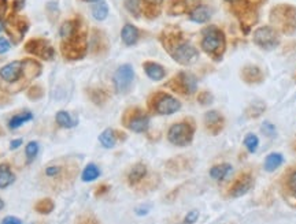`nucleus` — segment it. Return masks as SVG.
Here are the masks:
<instances>
[{"instance_id": "1", "label": "nucleus", "mask_w": 296, "mask_h": 224, "mask_svg": "<svg viewBox=\"0 0 296 224\" xmlns=\"http://www.w3.org/2000/svg\"><path fill=\"white\" fill-rule=\"evenodd\" d=\"M80 163L74 158H58L47 163L39 175V184L44 192L61 194L67 192L76 182Z\"/></svg>"}, {"instance_id": "2", "label": "nucleus", "mask_w": 296, "mask_h": 224, "mask_svg": "<svg viewBox=\"0 0 296 224\" xmlns=\"http://www.w3.org/2000/svg\"><path fill=\"white\" fill-rule=\"evenodd\" d=\"M159 40L169 55L183 66L194 64L199 59V51L183 34L179 28H168L161 34Z\"/></svg>"}, {"instance_id": "3", "label": "nucleus", "mask_w": 296, "mask_h": 224, "mask_svg": "<svg viewBox=\"0 0 296 224\" xmlns=\"http://www.w3.org/2000/svg\"><path fill=\"white\" fill-rule=\"evenodd\" d=\"M62 54L70 60L81 59L87 54V26L80 18L66 20L61 28Z\"/></svg>"}, {"instance_id": "4", "label": "nucleus", "mask_w": 296, "mask_h": 224, "mask_svg": "<svg viewBox=\"0 0 296 224\" xmlns=\"http://www.w3.org/2000/svg\"><path fill=\"white\" fill-rule=\"evenodd\" d=\"M200 46L215 62L222 60L226 51V36L218 26L209 25L202 30Z\"/></svg>"}, {"instance_id": "5", "label": "nucleus", "mask_w": 296, "mask_h": 224, "mask_svg": "<svg viewBox=\"0 0 296 224\" xmlns=\"http://www.w3.org/2000/svg\"><path fill=\"white\" fill-rule=\"evenodd\" d=\"M270 24L277 32L293 34L296 32V7L291 4L274 6L270 11Z\"/></svg>"}, {"instance_id": "6", "label": "nucleus", "mask_w": 296, "mask_h": 224, "mask_svg": "<svg viewBox=\"0 0 296 224\" xmlns=\"http://www.w3.org/2000/svg\"><path fill=\"white\" fill-rule=\"evenodd\" d=\"M147 110L153 115H173L181 110V102L168 92H154L147 98Z\"/></svg>"}, {"instance_id": "7", "label": "nucleus", "mask_w": 296, "mask_h": 224, "mask_svg": "<svg viewBox=\"0 0 296 224\" xmlns=\"http://www.w3.org/2000/svg\"><path fill=\"white\" fill-rule=\"evenodd\" d=\"M196 132V122L194 118H184L180 122L173 123L168 130V141L174 146L184 148L192 144Z\"/></svg>"}, {"instance_id": "8", "label": "nucleus", "mask_w": 296, "mask_h": 224, "mask_svg": "<svg viewBox=\"0 0 296 224\" xmlns=\"http://www.w3.org/2000/svg\"><path fill=\"white\" fill-rule=\"evenodd\" d=\"M121 123L133 132H145L150 128V114L140 107H129L123 111Z\"/></svg>"}, {"instance_id": "9", "label": "nucleus", "mask_w": 296, "mask_h": 224, "mask_svg": "<svg viewBox=\"0 0 296 224\" xmlns=\"http://www.w3.org/2000/svg\"><path fill=\"white\" fill-rule=\"evenodd\" d=\"M169 89H172L174 93H179L181 96L189 97L198 90V80L192 72H180L165 85Z\"/></svg>"}, {"instance_id": "10", "label": "nucleus", "mask_w": 296, "mask_h": 224, "mask_svg": "<svg viewBox=\"0 0 296 224\" xmlns=\"http://www.w3.org/2000/svg\"><path fill=\"white\" fill-rule=\"evenodd\" d=\"M252 41L262 50L271 51V50L277 48L278 44H280V33L270 25L260 26V28L254 30Z\"/></svg>"}, {"instance_id": "11", "label": "nucleus", "mask_w": 296, "mask_h": 224, "mask_svg": "<svg viewBox=\"0 0 296 224\" xmlns=\"http://www.w3.org/2000/svg\"><path fill=\"white\" fill-rule=\"evenodd\" d=\"M254 184H255V179H254V175L251 174V171H243L228 186V188H226V197H229V198L243 197V196H245L252 188Z\"/></svg>"}, {"instance_id": "12", "label": "nucleus", "mask_w": 296, "mask_h": 224, "mask_svg": "<svg viewBox=\"0 0 296 224\" xmlns=\"http://www.w3.org/2000/svg\"><path fill=\"white\" fill-rule=\"evenodd\" d=\"M134 81V70L130 64H122L117 68L112 76V84L115 92L119 94H125L130 90L132 84Z\"/></svg>"}, {"instance_id": "13", "label": "nucleus", "mask_w": 296, "mask_h": 224, "mask_svg": "<svg viewBox=\"0 0 296 224\" xmlns=\"http://www.w3.org/2000/svg\"><path fill=\"white\" fill-rule=\"evenodd\" d=\"M203 126L204 130L209 132L210 136L215 137L224 132L225 126H226V119H225L222 112L217 111V110H210L204 114Z\"/></svg>"}, {"instance_id": "14", "label": "nucleus", "mask_w": 296, "mask_h": 224, "mask_svg": "<svg viewBox=\"0 0 296 224\" xmlns=\"http://www.w3.org/2000/svg\"><path fill=\"white\" fill-rule=\"evenodd\" d=\"M28 29H29V22L25 16H13L9 18L7 24H6V30L14 42H20L25 36Z\"/></svg>"}, {"instance_id": "15", "label": "nucleus", "mask_w": 296, "mask_h": 224, "mask_svg": "<svg viewBox=\"0 0 296 224\" xmlns=\"http://www.w3.org/2000/svg\"><path fill=\"white\" fill-rule=\"evenodd\" d=\"M26 60H16L11 62L9 64L0 68V78L3 81L9 82V84H14V82L20 81L24 76V72L26 70Z\"/></svg>"}, {"instance_id": "16", "label": "nucleus", "mask_w": 296, "mask_h": 224, "mask_svg": "<svg viewBox=\"0 0 296 224\" xmlns=\"http://www.w3.org/2000/svg\"><path fill=\"white\" fill-rule=\"evenodd\" d=\"M25 50L26 52H29L32 55L39 56V58H43V59H47V60L52 59L54 55H55L51 44L47 40H44V38H33V40H31L26 44Z\"/></svg>"}, {"instance_id": "17", "label": "nucleus", "mask_w": 296, "mask_h": 224, "mask_svg": "<svg viewBox=\"0 0 296 224\" xmlns=\"http://www.w3.org/2000/svg\"><path fill=\"white\" fill-rule=\"evenodd\" d=\"M147 164L143 163V162H138V163L133 164L132 168L129 170L128 175H126V184L133 188H138L147 179Z\"/></svg>"}, {"instance_id": "18", "label": "nucleus", "mask_w": 296, "mask_h": 224, "mask_svg": "<svg viewBox=\"0 0 296 224\" xmlns=\"http://www.w3.org/2000/svg\"><path fill=\"white\" fill-rule=\"evenodd\" d=\"M125 140H126V134L123 132L114 130V128H106L99 136V142L102 144L103 148L107 149L114 148L117 145V142H121V141H125Z\"/></svg>"}, {"instance_id": "19", "label": "nucleus", "mask_w": 296, "mask_h": 224, "mask_svg": "<svg viewBox=\"0 0 296 224\" xmlns=\"http://www.w3.org/2000/svg\"><path fill=\"white\" fill-rule=\"evenodd\" d=\"M241 80L248 84V85H258L260 82L263 81V72L258 66H254V64H248V66H244L241 68Z\"/></svg>"}, {"instance_id": "20", "label": "nucleus", "mask_w": 296, "mask_h": 224, "mask_svg": "<svg viewBox=\"0 0 296 224\" xmlns=\"http://www.w3.org/2000/svg\"><path fill=\"white\" fill-rule=\"evenodd\" d=\"M143 68L148 78H151L153 81H162L166 76V70L164 66H161L159 63L147 60L143 63Z\"/></svg>"}, {"instance_id": "21", "label": "nucleus", "mask_w": 296, "mask_h": 224, "mask_svg": "<svg viewBox=\"0 0 296 224\" xmlns=\"http://www.w3.org/2000/svg\"><path fill=\"white\" fill-rule=\"evenodd\" d=\"M121 38H122L125 46H134V44H137L138 38H140V30L132 24H126L121 30Z\"/></svg>"}, {"instance_id": "22", "label": "nucleus", "mask_w": 296, "mask_h": 224, "mask_svg": "<svg viewBox=\"0 0 296 224\" xmlns=\"http://www.w3.org/2000/svg\"><path fill=\"white\" fill-rule=\"evenodd\" d=\"M143 4V12L148 20H154L161 14L164 0H141Z\"/></svg>"}, {"instance_id": "23", "label": "nucleus", "mask_w": 296, "mask_h": 224, "mask_svg": "<svg viewBox=\"0 0 296 224\" xmlns=\"http://www.w3.org/2000/svg\"><path fill=\"white\" fill-rule=\"evenodd\" d=\"M211 18V11L209 10L207 6H196L194 10L189 11V20L196 24H206Z\"/></svg>"}, {"instance_id": "24", "label": "nucleus", "mask_w": 296, "mask_h": 224, "mask_svg": "<svg viewBox=\"0 0 296 224\" xmlns=\"http://www.w3.org/2000/svg\"><path fill=\"white\" fill-rule=\"evenodd\" d=\"M210 176L214 179V180H224L229 176L232 174V166L229 163H221V164H215L213 167L210 168Z\"/></svg>"}, {"instance_id": "25", "label": "nucleus", "mask_w": 296, "mask_h": 224, "mask_svg": "<svg viewBox=\"0 0 296 224\" xmlns=\"http://www.w3.org/2000/svg\"><path fill=\"white\" fill-rule=\"evenodd\" d=\"M14 180H16V174L13 172L10 164H0V188H9L10 184H14Z\"/></svg>"}, {"instance_id": "26", "label": "nucleus", "mask_w": 296, "mask_h": 224, "mask_svg": "<svg viewBox=\"0 0 296 224\" xmlns=\"http://www.w3.org/2000/svg\"><path fill=\"white\" fill-rule=\"evenodd\" d=\"M282 163H284V158H282L281 153H269L265 158L263 168H265V171H267V172H273V171H276L277 168L280 167Z\"/></svg>"}, {"instance_id": "27", "label": "nucleus", "mask_w": 296, "mask_h": 224, "mask_svg": "<svg viewBox=\"0 0 296 224\" xmlns=\"http://www.w3.org/2000/svg\"><path fill=\"white\" fill-rule=\"evenodd\" d=\"M166 167H168V171L170 174H179L183 172V171H187L189 167V162L183 156H180V158H172L168 164H166Z\"/></svg>"}, {"instance_id": "28", "label": "nucleus", "mask_w": 296, "mask_h": 224, "mask_svg": "<svg viewBox=\"0 0 296 224\" xmlns=\"http://www.w3.org/2000/svg\"><path fill=\"white\" fill-rule=\"evenodd\" d=\"M282 188H284V192L288 194V197H291L296 201V170L285 175Z\"/></svg>"}, {"instance_id": "29", "label": "nucleus", "mask_w": 296, "mask_h": 224, "mask_svg": "<svg viewBox=\"0 0 296 224\" xmlns=\"http://www.w3.org/2000/svg\"><path fill=\"white\" fill-rule=\"evenodd\" d=\"M266 111V104L262 102H251L248 107L245 108V116L248 119H256L263 115V112Z\"/></svg>"}, {"instance_id": "30", "label": "nucleus", "mask_w": 296, "mask_h": 224, "mask_svg": "<svg viewBox=\"0 0 296 224\" xmlns=\"http://www.w3.org/2000/svg\"><path fill=\"white\" fill-rule=\"evenodd\" d=\"M56 123L63 128H72L77 124L76 119H73L72 115L67 111H59L55 116Z\"/></svg>"}, {"instance_id": "31", "label": "nucleus", "mask_w": 296, "mask_h": 224, "mask_svg": "<svg viewBox=\"0 0 296 224\" xmlns=\"http://www.w3.org/2000/svg\"><path fill=\"white\" fill-rule=\"evenodd\" d=\"M88 96L92 100L93 104H96V106H103V104H106L108 98H110V94H108L104 89H91V90L88 92Z\"/></svg>"}, {"instance_id": "32", "label": "nucleus", "mask_w": 296, "mask_h": 224, "mask_svg": "<svg viewBox=\"0 0 296 224\" xmlns=\"http://www.w3.org/2000/svg\"><path fill=\"white\" fill-rule=\"evenodd\" d=\"M99 175H100V170H99V167H97L96 164L89 163L85 166V168H84L81 179L84 182H93L95 179L99 178Z\"/></svg>"}, {"instance_id": "33", "label": "nucleus", "mask_w": 296, "mask_h": 224, "mask_svg": "<svg viewBox=\"0 0 296 224\" xmlns=\"http://www.w3.org/2000/svg\"><path fill=\"white\" fill-rule=\"evenodd\" d=\"M33 115H32V112L25 111V112H20V114H17L11 118L10 122H9V128H18L20 126H22L24 123H26L28 120H31Z\"/></svg>"}, {"instance_id": "34", "label": "nucleus", "mask_w": 296, "mask_h": 224, "mask_svg": "<svg viewBox=\"0 0 296 224\" xmlns=\"http://www.w3.org/2000/svg\"><path fill=\"white\" fill-rule=\"evenodd\" d=\"M54 208H55V202H54L51 198L39 200L36 204H35V206H33V209L36 210L37 214H51L52 210H54Z\"/></svg>"}, {"instance_id": "35", "label": "nucleus", "mask_w": 296, "mask_h": 224, "mask_svg": "<svg viewBox=\"0 0 296 224\" xmlns=\"http://www.w3.org/2000/svg\"><path fill=\"white\" fill-rule=\"evenodd\" d=\"M188 10V2L187 0H172L169 4L170 16H181Z\"/></svg>"}, {"instance_id": "36", "label": "nucleus", "mask_w": 296, "mask_h": 224, "mask_svg": "<svg viewBox=\"0 0 296 224\" xmlns=\"http://www.w3.org/2000/svg\"><path fill=\"white\" fill-rule=\"evenodd\" d=\"M92 16L95 20H104L108 16V6L104 2H97L92 7Z\"/></svg>"}, {"instance_id": "37", "label": "nucleus", "mask_w": 296, "mask_h": 224, "mask_svg": "<svg viewBox=\"0 0 296 224\" xmlns=\"http://www.w3.org/2000/svg\"><path fill=\"white\" fill-rule=\"evenodd\" d=\"M125 8L130 12V16L134 18H140L143 12V4L141 0H125Z\"/></svg>"}, {"instance_id": "38", "label": "nucleus", "mask_w": 296, "mask_h": 224, "mask_svg": "<svg viewBox=\"0 0 296 224\" xmlns=\"http://www.w3.org/2000/svg\"><path fill=\"white\" fill-rule=\"evenodd\" d=\"M244 146L245 149L248 150L250 153H255L256 150H258V146H259V138L256 137L255 134H252V132H250V134H247L244 138Z\"/></svg>"}, {"instance_id": "39", "label": "nucleus", "mask_w": 296, "mask_h": 224, "mask_svg": "<svg viewBox=\"0 0 296 224\" xmlns=\"http://www.w3.org/2000/svg\"><path fill=\"white\" fill-rule=\"evenodd\" d=\"M39 150H40V146H39V144H37L36 141H31V142L26 145L25 154H26V160H28V163H32V162L37 158Z\"/></svg>"}, {"instance_id": "40", "label": "nucleus", "mask_w": 296, "mask_h": 224, "mask_svg": "<svg viewBox=\"0 0 296 224\" xmlns=\"http://www.w3.org/2000/svg\"><path fill=\"white\" fill-rule=\"evenodd\" d=\"M76 224H102L100 220L97 219L96 214H93L92 212H85L81 214L76 219Z\"/></svg>"}, {"instance_id": "41", "label": "nucleus", "mask_w": 296, "mask_h": 224, "mask_svg": "<svg viewBox=\"0 0 296 224\" xmlns=\"http://www.w3.org/2000/svg\"><path fill=\"white\" fill-rule=\"evenodd\" d=\"M196 98H198V102H199L200 106H209V104H211L213 100H214V96H213L209 90H202V92L198 94Z\"/></svg>"}, {"instance_id": "42", "label": "nucleus", "mask_w": 296, "mask_h": 224, "mask_svg": "<svg viewBox=\"0 0 296 224\" xmlns=\"http://www.w3.org/2000/svg\"><path fill=\"white\" fill-rule=\"evenodd\" d=\"M262 132L267 136V137H274L276 136V126L270 122H265L262 124V128H260Z\"/></svg>"}, {"instance_id": "43", "label": "nucleus", "mask_w": 296, "mask_h": 224, "mask_svg": "<svg viewBox=\"0 0 296 224\" xmlns=\"http://www.w3.org/2000/svg\"><path fill=\"white\" fill-rule=\"evenodd\" d=\"M198 219H199V210L194 209V210H191V212L187 214V216H185L181 224H195Z\"/></svg>"}, {"instance_id": "44", "label": "nucleus", "mask_w": 296, "mask_h": 224, "mask_svg": "<svg viewBox=\"0 0 296 224\" xmlns=\"http://www.w3.org/2000/svg\"><path fill=\"white\" fill-rule=\"evenodd\" d=\"M110 192V186L107 184H99L96 188H95V197H103L104 194H107Z\"/></svg>"}, {"instance_id": "45", "label": "nucleus", "mask_w": 296, "mask_h": 224, "mask_svg": "<svg viewBox=\"0 0 296 224\" xmlns=\"http://www.w3.org/2000/svg\"><path fill=\"white\" fill-rule=\"evenodd\" d=\"M10 50V42L5 37H0V54H5Z\"/></svg>"}, {"instance_id": "46", "label": "nucleus", "mask_w": 296, "mask_h": 224, "mask_svg": "<svg viewBox=\"0 0 296 224\" xmlns=\"http://www.w3.org/2000/svg\"><path fill=\"white\" fill-rule=\"evenodd\" d=\"M2 224H22V220L16 218V216H7L3 219Z\"/></svg>"}, {"instance_id": "47", "label": "nucleus", "mask_w": 296, "mask_h": 224, "mask_svg": "<svg viewBox=\"0 0 296 224\" xmlns=\"http://www.w3.org/2000/svg\"><path fill=\"white\" fill-rule=\"evenodd\" d=\"M7 11V0H0V18L5 16Z\"/></svg>"}, {"instance_id": "48", "label": "nucleus", "mask_w": 296, "mask_h": 224, "mask_svg": "<svg viewBox=\"0 0 296 224\" xmlns=\"http://www.w3.org/2000/svg\"><path fill=\"white\" fill-rule=\"evenodd\" d=\"M21 144H22V138H18V140H14V141H11L10 149H11V150H14V149L20 148Z\"/></svg>"}, {"instance_id": "49", "label": "nucleus", "mask_w": 296, "mask_h": 224, "mask_svg": "<svg viewBox=\"0 0 296 224\" xmlns=\"http://www.w3.org/2000/svg\"><path fill=\"white\" fill-rule=\"evenodd\" d=\"M24 2H25V0H16V2H14V10H21V8L24 7Z\"/></svg>"}, {"instance_id": "50", "label": "nucleus", "mask_w": 296, "mask_h": 224, "mask_svg": "<svg viewBox=\"0 0 296 224\" xmlns=\"http://www.w3.org/2000/svg\"><path fill=\"white\" fill-rule=\"evenodd\" d=\"M225 2H228V3H230V4H235V3H239V2H241V0H225Z\"/></svg>"}, {"instance_id": "51", "label": "nucleus", "mask_w": 296, "mask_h": 224, "mask_svg": "<svg viewBox=\"0 0 296 224\" xmlns=\"http://www.w3.org/2000/svg\"><path fill=\"white\" fill-rule=\"evenodd\" d=\"M5 208V202H3V200L0 198V210Z\"/></svg>"}, {"instance_id": "52", "label": "nucleus", "mask_w": 296, "mask_h": 224, "mask_svg": "<svg viewBox=\"0 0 296 224\" xmlns=\"http://www.w3.org/2000/svg\"><path fill=\"white\" fill-rule=\"evenodd\" d=\"M84 2H88V3H95V2H100V0H84Z\"/></svg>"}, {"instance_id": "53", "label": "nucleus", "mask_w": 296, "mask_h": 224, "mask_svg": "<svg viewBox=\"0 0 296 224\" xmlns=\"http://www.w3.org/2000/svg\"><path fill=\"white\" fill-rule=\"evenodd\" d=\"M293 149L296 150V140H295V142H293Z\"/></svg>"}, {"instance_id": "54", "label": "nucleus", "mask_w": 296, "mask_h": 224, "mask_svg": "<svg viewBox=\"0 0 296 224\" xmlns=\"http://www.w3.org/2000/svg\"><path fill=\"white\" fill-rule=\"evenodd\" d=\"M3 30V25H2V24H0V32Z\"/></svg>"}]
</instances>
